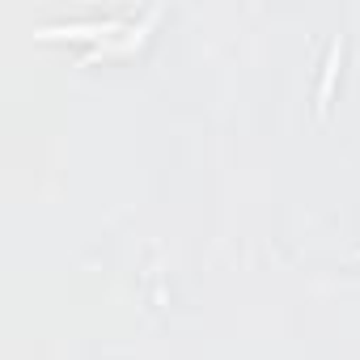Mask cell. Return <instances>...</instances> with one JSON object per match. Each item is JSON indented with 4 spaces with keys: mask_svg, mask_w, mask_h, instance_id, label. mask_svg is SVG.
Returning <instances> with one entry per match:
<instances>
[{
    "mask_svg": "<svg viewBox=\"0 0 360 360\" xmlns=\"http://www.w3.org/2000/svg\"><path fill=\"white\" fill-rule=\"evenodd\" d=\"M119 22H64V26H43V39H106L115 34Z\"/></svg>",
    "mask_w": 360,
    "mask_h": 360,
    "instance_id": "6da1fadb",
    "label": "cell"
},
{
    "mask_svg": "<svg viewBox=\"0 0 360 360\" xmlns=\"http://www.w3.org/2000/svg\"><path fill=\"white\" fill-rule=\"evenodd\" d=\"M339 60H343V39H335L330 51H326L322 77H318V115H326V106H330V89H335V77H339Z\"/></svg>",
    "mask_w": 360,
    "mask_h": 360,
    "instance_id": "7a4b0ae2",
    "label": "cell"
}]
</instances>
